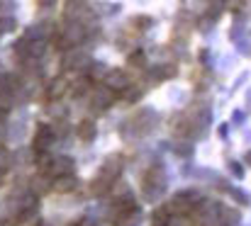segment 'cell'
Here are the masks:
<instances>
[{
    "label": "cell",
    "mask_w": 251,
    "mask_h": 226,
    "mask_svg": "<svg viewBox=\"0 0 251 226\" xmlns=\"http://www.w3.org/2000/svg\"><path fill=\"white\" fill-rule=\"evenodd\" d=\"M105 85H107L110 90H115V92H125L132 83H129V78L122 73V71H110V73H107V80H105Z\"/></svg>",
    "instance_id": "cell-1"
},
{
    "label": "cell",
    "mask_w": 251,
    "mask_h": 226,
    "mask_svg": "<svg viewBox=\"0 0 251 226\" xmlns=\"http://www.w3.org/2000/svg\"><path fill=\"white\" fill-rule=\"evenodd\" d=\"M51 141H54L51 127H39V129H37V136H34V149L42 153V151H47L51 146Z\"/></svg>",
    "instance_id": "cell-2"
},
{
    "label": "cell",
    "mask_w": 251,
    "mask_h": 226,
    "mask_svg": "<svg viewBox=\"0 0 251 226\" xmlns=\"http://www.w3.org/2000/svg\"><path fill=\"white\" fill-rule=\"evenodd\" d=\"M64 90H66V80H64V78H56V80L49 83V88H47V97H49V100H56V97L64 95Z\"/></svg>",
    "instance_id": "cell-3"
},
{
    "label": "cell",
    "mask_w": 251,
    "mask_h": 226,
    "mask_svg": "<svg viewBox=\"0 0 251 226\" xmlns=\"http://www.w3.org/2000/svg\"><path fill=\"white\" fill-rule=\"evenodd\" d=\"M78 136L85 139V141H90V139L95 136V124H93V122H83V124L78 127Z\"/></svg>",
    "instance_id": "cell-4"
},
{
    "label": "cell",
    "mask_w": 251,
    "mask_h": 226,
    "mask_svg": "<svg viewBox=\"0 0 251 226\" xmlns=\"http://www.w3.org/2000/svg\"><path fill=\"white\" fill-rule=\"evenodd\" d=\"M76 187V180L71 178V175H59V182H56V190H61V192H69V190H74Z\"/></svg>",
    "instance_id": "cell-5"
},
{
    "label": "cell",
    "mask_w": 251,
    "mask_h": 226,
    "mask_svg": "<svg viewBox=\"0 0 251 226\" xmlns=\"http://www.w3.org/2000/svg\"><path fill=\"white\" fill-rule=\"evenodd\" d=\"M139 95H142V90H139V88H134V85H129V88L122 92V97H125L127 102H134V100H139Z\"/></svg>",
    "instance_id": "cell-6"
},
{
    "label": "cell",
    "mask_w": 251,
    "mask_h": 226,
    "mask_svg": "<svg viewBox=\"0 0 251 226\" xmlns=\"http://www.w3.org/2000/svg\"><path fill=\"white\" fill-rule=\"evenodd\" d=\"M144 61H147L144 51H134V54L129 56V64H132V66H144Z\"/></svg>",
    "instance_id": "cell-7"
},
{
    "label": "cell",
    "mask_w": 251,
    "mask_h": 226,
    "mask_svg": "<svg viewBox=\"0 0 251 226\" xmlns=\"http://www.w3.org/2000/svg\"><path fill=\"white\" fill-rule=\"evenodd\" d=\"M134 24H137V27H142V29H147V27L151 24V20H149V17H137V20H134Z\"/></svg>",
    "instance_id": "cell-8"
},
{
    "label": "cell",
    "mask_w": 251,
    "mask_h": 226,
    "mask_svg": "<svg viewBox=\"0 0 251 226\" xmlns=\"http://www.w3.org/2000/svg\"><path fill=\"white\" fill-rule=\"evenodd\" d=\"M247 158H249V163H251V153H249V156H247Z\"/></svg>",
    "instance_id": "cell-9"
}]
</instances>
